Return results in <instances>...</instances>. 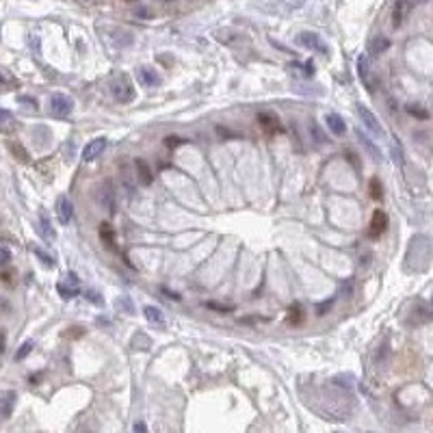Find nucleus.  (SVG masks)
I'll return each mask as SVG.
<instances>
[{"label":"nucleus","instance_id":"obj_10","mask_svg":"<svg viewBox=\"0 0 433 433\" xmlns=\"http://www.w3.org/2000/svg\"><path fill=\"white\" fill-rule=\"evenodd\" d=\"M57 215H59V221H61V226H67V223L72 221V217H74V206H72V201H69L67 195H59V200H57Z\"/></svg>","mask_w":433,"mask_h":433},{"label":"nucleus","instance_id":"obj_16","mask_svg":"<svg viewBox=\"0 0 433 433\" xmlns=\"http://www.w3.org/2000/svg\"><path fill=\"white\" fill-rule=\"evenodd\" d=\"M134 167H136V178H139V182L143 186H150L152 182H154V173H152L150 165H147L143 158H139V161L134 163Z\"/></svg>","mask_w":433,"mask_h":433},{"label":"nucleus","instance_id":"obj_12","mask_svg":"<svg viewBox=\"0 0 433 433\" xmlns=\"http://www.w3.org/2000/svg\"><path fill=\"white\" fill-rule=\"evenodd\" d=\"M37 232H39V236L43 240H48V243H52L54 238H57V232H54L52 228V221L50 217H48L46 210H39V221H37Z\"/></svg>","mask_w":433,"mask_h":433},{"label":"nucleus","instance_id":"obj_20","mask_svg":"<svg viewBox=\"0 0 433 433\" xmlns=\"http://www.w3.org/2000/svg\"><path fill=\"white\" fill-rule=\"evenodd\" d=\"M368 65H370V59L362 54V57L358 59V72H360V78L366 83L368 91H375V89H372V85H370V69H368Z\"/></svg>","mask_w":433,"mask_h":433},{"label":"nucleus","instance_id":"obj_35","mask_svg":"<svg viewBox=\"0 0 433 433\" xmlns=\"http://www.w3.org/2000/svg\"><path fill=\"white\" fill-rule=\"evenodd\" d=\"M180 143H184L182 136H173V134H171V136H167V139H165V145H167V147H178Z\"/></svg>","mask_w":433,"mask_h":433},{"label":"nucleus","instance_id":"obj_14","mask_svg":"<svg viewBox=\"0 0 433 433\" xmlns=\"http://www.w3.org/2000/svg\"><path fill=\"white\" fill-rule=\"evenodd\" d=\"M325 124H327V128H330V133L336 134V136H342L344 133H347V124H344V119L338 113H327L325 115Z\"/></svg>","mask_w":433,"mask_h":433},{"label":"nucleus","instance_id":"obj_41","mask_svg":"<svg viewBox=\"0 0 433 433\" xmlns=\"http://www.w3.org/2000/svg\"><path fill=\"white\" fill-rule=\"evenodd\" d=\"M0 83H2V76H0Z\"/></svg>","mask_w":433,"mask_h":433},{"label":"nucleus","instance_id":"obj_27","mask_svg":"<svg viewBox=\"0 0 433 433\" xmlns=\"http://www.w3.org/2000/svg\"><path fill=\"white\" fill-rule=\"evenodd\" d=\"M405 108H407V113H409V115H414V117H418V119H429V111H427V108H423L420 104L409 102Z\"/></svg>","mask_w":433,"mask_h":433},{"label":"nucleus","instance_id":"obj_9","mask_svg":"<svg viewBox=\"0 0 433 433\" xmlns=\"http://www.w3.org/2000/svg\"><path fill=\"white\" fill-rule=\"evenodd\" d=\"M136 80H139L141 87H147V89L161 85V76L156 74L154 67H147V65H143V67L136 69Z\"/></svg>","mask_w":433,"mask_h":433},{"label":"nucleus","instance_id":"obj_40","mask_svg":"<svg viewBox=\"0 0 433 433\" xmlns=\"http://www.w3.org/2000/svg\"><path fill=\"white\" fill-rule=\"evenodd\" d=\"M126 2H134V0H126Z\"/></svg>","mask_w":433,"mask_h":433},{"label":"nucleus","instance_id":"obj_18","mask_svg":"<svg viewBox=\"0 0 433 433\" xmlns=\"http://www.w3.org/2000/svg\"><path fill=\"white\" fill-rule=\"evenodd\" d=\"M15 128H18V124H15V117H13V115H11L9 111L0 108V133H2V134H11Z\"/></svg>","mask_w":433,"mask_h":433},{"label":"nucleus","instance_id":"obj_13","mask_svg":"<svg viewBox=\"0 0 433 433\" xmlns=\"http://www.w3.org/2000/svg\"><path fill=\"white\" fill-rule=\"evenodd\" d=\"M15 401H18V394H15L13 390H7V392L0 394V418L2 420L11 418L13 407H15Z\"/></svg>","mask_w":433,"mask_h":433},{"label":"nucleus","instance_id":"obj_4","mask_svg":"<svg viewBox=\"0 0 433 433\" xmlns=\"http://www.w3.org/2000/svg\"><path fill=\"white\" fill-rule=\"evenodd\" d=\"M299 43L303 48H308V50L312 52H321V54H330V48H327V43L321 39V35H316V33H301L299 35Z\"/></svg>","mask_w":433,"mask_h":433},{"label":"nucleus","instance_id":"obj_25","mask_svg":"<svg viewBox=\"0 0 433 433\" xmlns=\"http://www.w3.org/2000/svg\"><path fill=\"white\" fill-rule=\"evenodd\" d=\"M358 136H360V141H362V143H364V147H366V150H368V152H370V156H372V158H375V161H379V158H381V154H379V150H377V147H375V145H372V141H370V139H368V136H366L364 133H362V130H360V128H358Z\"/></svg>","mask_w":433,"mask_h":433},{"label":"nucleus","instance_id":"obj_37","mask_svg":"<svg viewBox=\"0 0 433 433\" xmlns=\"http://www.w3.org/2000/svg\"><path fill=\"white\" fill-rule=\"evenodd\" d=\"M332 303H333V299H330V301H323V303L319 305V308H316V314L323 316V314H325V310H327V308H332Z\"/></svg>","mask_w":433,"mask_h":433},{"label":"nucleus","instance_id":"obj_31","mask_svg":"<svg viewBox=\"0 0 433 433\" xmlns=\"http://www.w3.org/2000/svg\"><path fill=\"white\" fill-rule=\"evenodd\" d=\"M11 262V249L7 245H0V265H9Z\"/></svg>","mask_w":433,"mask_h":433},{"label":"nucleus","instance_id":"obj_3","mask_svg":"<svg viewBox=\"0 0 433 433\" xmlns=\"http://www.w3.org/2000/svg\"><path fill=\"white\" fill-rule=\"evenodd\" d=\"M355 108H358V115H360L362 124H364V128L368 130L370 134H375V136H383V128H381L379 119L375 117V113H372L368 106H364V104H358Z\"/></svg>","mask_w":433,"mask_h":433},{"label":"nucleus","instance_id":"obj_8","mask_svg":"<svg viewBox=\"0 0 433 433\" xmlns=\"http://www.w3.org/2000/svg\"><path fill=\"white\" fill-rule=\"evenodd\" d=\"M386 230H388V215L383 210H375V212H372V219H370L368 236L370 238H379Z\"/></svg>","mask_w":433,"mask_h":433},{"label":"nucleus","instance_id":"obj_39","mask_svg":"<svg viewBox=\"0 0 433 433\" xmlns=\"http://www.w3.org/2000/svg\"><path fill=\"white\" fill-rule=\"evenodd\" d=\"M4 351V332L0 330V353H2Z\"/></svg>","mask_w":433,"mask_h":433},{"label":"nucleus","instance_id":"obj_6","mask_svg":"<svg viewBox=\"0 0 433 433\" xmlns=\"http://www.w3.org/2000/svg\"><path fill=\"white\" fill-rule=\"evenodd\" d=\"M98 204L111 212L115 210V191H113L111 180H106V182H102L98 186Z\"/></svg>","mask_w":433,"mask_h":433},{"label":"nucleus","instance_id":"obj_38","mask_svg":"<svg viewBox=\"0 0 433 433\" xmlns=\"http://www.w3.org/2000/svg\"><path fill=\"white\" fill-rule=\"evenodd\" d=\"M133 429L134 431H147V427H145V423H134Z\"/></svg>","mask_w":433,"mask_h":433},{"label":"nucleus","instance_id":"obj_1","mask_svg":"<svg viewBox=\"0 0 433 433\" xmlns=\"http://www.w3.org/2000/svg\"><path fill=\"white\" fill-rule=\"evenodd\" d=\"M48 108H50L52 117L65 119L74 111V100L69 96H65V93H52L50 100H48Z\"/></svg>","mask_w":433,"mask_h":433},{"label":"nucleus","instance_id":"obj_33","mask_svg":"<svg viewBox=\"0 0 433 433\" xmlns=\"http://www.w3.org/2000/svg\"><path fill=\"white\" fill-rule=\"evenodd\" d=\"M115 305H117V308H126V312H128V314H133V312H134V308H133V303H130V301H128V299H126V297H122V299H117V301H115Z\"/></svg>","mask_w":433,"mask_h":433},{"label":"nucleus","instance_id":"obj_19","mask_svg":"<svg viewBox=\"0 0 433 433\" xmlns=\"http://www.w3.org/2000/svg\"><path fill=\"white\" fill-rule=\"evenodd\" d=\"M7 147H9V152H11V154H13L15 161L24 163V165H29V163H31L29 152L24 150V145H22V143H15V141H7Z\"/></svg>","mask_w":433,"mask_h":433},{"label":"nucleus","instance_id":"obj_15","mask_svg":"<svg viewBox=\"0 0 433 433\" xmlns=\"http://www.w3.org/2000/svg\"><path fill=\"white\" fill-rule=\"evenodd\" d=\"M143 314H145V319L150 321L152 325L158 327V330H165V327H167L165 314H163L161 308H156V305H145V308H143Z\"/></svg>","mask_w":433,"mask_h":433},{"label":"nucleus","instance_id":"obj_22","mask_svg":"<svg viewBox=\"0 0 433 433\" xmlns=\"http://www.w3.org/2000/svg\"><path fill=\"white\" fill-rule=\"evenodd\" d=\"M100 238H102V243H106V247H115V232H113V228H111V223H100Z\"/></svg>","mask_w":433,"mask_h":433},{"label":"nucleus","instance_id":"obj_2","mask_svg":"<svg viewBox=\"0 0 433 433\" xmlns=\"http://www.w3.org/2000/svg\"><path fill=\"white\" fill-rule=\"evenodd\" d=\"M111 89H113V98L117 102L126 104V102H133L134 100V87L128 80V76H119V78L111 85Z\"/></svg>","mask_w":433,"mask_h":433},{"label":"nucleus","instance_id":"obj_28","mask_svg":"<svg viewBox=\"0 0 433 433\" xmlns=\"http://www.w3.org/2000/svg\"><path fill=\"white\" fill-rule=\"evenodd\" d=\"M370 197H372V200H377V201L383 197V189H381L379 178H372L370 180Z\"/></svg>","mask_w":433,"mask_h":433},{"label":"nucleus","instance_id":"obj_32","mask_svg":"<svg viewBox=\"0 0 433 433\" xmlns=\"http://www.w3.org/2000/svg\"><path fill=\"white\" fill-rule=\"evenodd\" d=\"M33 251H35V256H39L41 262H43V265H46V266H54V265H57V262H54V258H50V256H48V254H43V251H41L39 247H37V249H33Z\"/></svg>","mask_w":433,"mask_h":433},{"label":"nucleus","instance_id":"obj_26","mask_svg":"<svg viewBox=\"0 0 433 433\" xmlns=\"http://www.w3.org/2000/svg\"><path fill=\"white\" fill-rule=\"evenodd\" d=\"M301 321H303V310H301V305H299V303L290 305V310H288V323H290V325H299Z\"/></svg>","mask_w":433,"mask_h":433},{"label":"nucleus","instance_id":"obj_7","mask_svg":"<svg viewBox=\"0 0 433 433\" xmlns=\"http://www.w3.org/2000/svg\"><path fill=\"white\" fill-rule=\"evenodd\" d=\"M67 284L65 282H59L57 284V293L61 295V297L67 301V299H74L76 295L80 293V288H78V277H76V273H67Z\"/></svg>","mask_w":433,"mask_h":433},{"label":"nucleus","instance_id":"obj_21","mask_svg":"<svg viewBox=\"0 0 433 433\" xmlns=\"http://www.w3.org/2000/svg\"><path fill=\"white\" fill-rule=\"evenodd\" d=\"M388 48H390V39H386V37H377V39H372V41H370L368 52H370V57H372V59H377L381 52H386Z\"/></svg>","mask_w":433,"mask_h":433},{"label":"nucleus","instance_id":"obj_30","mask_svg":"<svg viewBox=\"0 0 433 433\" xmlns=\"http://www.w3.org/2000/svg\"><path fill=\"white\" fill-rule=\"evenodd\" d=\"M85 299H89L91 303H96V305H102L100 293H98V290H93V288H87V290H85Z\"/></svg>","mask_w":433,"mask_h":433},{"label":"nucleus","instance_id":"obj_36","mask_svg":"<svg viewBox=\"0 0 433 433\" xmlns=\"http://www.w3.org/2000/svg\"><path fill=\"white\" fill-rule=\"evenodd\" d=\"M310 133H314L316 136V143H325V134L319 130V126H310Z\"/></svg>","mask_w":433,"mask_h":433},{"label":"nucleus","instance_id":"obj_24","mask_svg":"<svg viewBox=\"0 0 433 433\" xmlns=\"http://www.w3.org/2000/svg\"><path fill=\"white\" fill-rule=\"evenodd\" d=\"M353 381H355V377H353V375H336V377L332 379L333 386L344 388V390H353Z\"/></svg>","mask_w":433,"mask_h":433},{"label":"nucleus","instance_id":"obj_34","mask_svg":"<svg viewBox=\"0 0 433 433\" xmlns=\"http://www.w3.org/2000/svg\"><path fill=\"white\" fill-rule=\"evenodd\" d=\"M206 308H210V310H217V312H223V314H226V312H232V308H228V305H219V303H215V301H206Z\"/></svg>","mask_w":433,"mask_h":433},{"label":"nucleus","instance_id":"obj_29","mask_svg":"<svg viewBox=\"0 0 433 433\" xmlns=\"http://www.w3.org/2000/svg\"><path fill=\"white\" fill-rule=\"evenodd\" d=\"M33 349H35V342H33V340H26V342H24V344H22V347L18 349V353H15V360H24L26 355H29L31 351H33Z\"/></svg>","mask_w":433,"mask_h":433},{"label":"nucleus","instance_id":"obj_11","mask_svg":"<svg viewBox=\"0 0 433 433\" xmlns=\"http://www.w3.org/2000/svg\"><path fill=\"white\" fill-rule=\"evenodd\" d=\"M258 124H260V128L265 130L266 134H277V133H284L282 124H279V119H277L273 113H258Z\"/></svg>","mask_w":433,"mask_h":433},{"label":"nucleus","instance_id":"obj_23","mask_svg":"<svg viewBox=\"0 0 433 433\" xmlns=\"http://www.w3.org/2000/svg\"><path fill=\"white\" fill-rule=\"evenodd\" d=\"M390 152H392V161L397 163V165H403L405 163V156H403V147H401V143H399V139L397 136H390Z\"/></svg>","mask_w":433,"mask_h":433},{"label":"nucleus","instance_id":"obj_5","mask_svg":"<svg viewBox=\"0 0 433 433\" xmlns=\"http://www.w3.org/2000/svg\"><path fill=\"white\" fill-rule=\"evenodd\" d=\"M106 145H108L106 136H98V139L89 141V143L85 145V150H83V161H85V163H91V161H96V158L100 156L104 150H106Z\"/></svg>","mask_w":433,"mask_h":433},{"label":"nucleus","instance_id":"obj_17","mask_svg":"<svg viewBox=\"0 0 433 433\" xmlns=\"http://www.w3.org/2000/svg\"><path fill=\"white\" fill-rule=\"evenodd\" d=\"M409 0H397V4H394V11H392V26L394 29H399V26L403 24V20H405V15H407V11H409Z\"/></svg>","mask_w":433,"mask_h":433}]
</instances>
